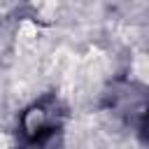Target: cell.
<instances>
[{
    "label": "cell",
    "mask_w": 149,
    "mask_h": 149,
    "mask_svg": "<svg viewBox=\"0 0 149 149\" xmlns=\"http://www.w3.org/2000/svg\"><path fill=\"white\" fill-rule=\"evenodd\" d=\"M61 128H63V121L54 98L33 102L19 116L21 149H58Z\"/></svg>",
    "instance_id": "cell-1"
}]
</instances>
